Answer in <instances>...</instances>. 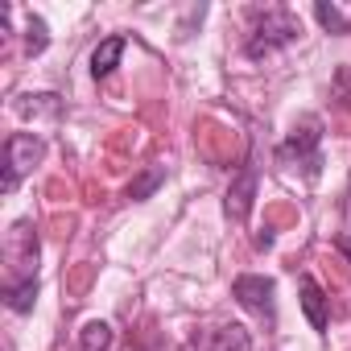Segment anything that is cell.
<instances>
[{
  "mask_svg": "<svg viewBox=\"0 0 351 351\" xmlns=\"http://www.w3.org/2000/svg\"><path fill=\"white\" fill-rule=\"evenodd\" d=\"M298 34H302V25H298V17L289 9H265V13H256V25L248 34L244 54L248 58H269L273 50L298 42Z\"/></svg>",
  "mask_w": 351,
  "mask_h": 351,
  "instance_id": "obj_1",
  "label": "cell"
},
{
  "mask_svg": "<svg viewBox=\"0 0 351 351\" xmlns=\"http://www.w3.org/2000/svg\"><path fill=\"white\" fill-rule=\"evenodd\" d=\"M38 228L34 219H17L5 236V261H9V277L5 285H21V281H38Z\"/></svg>",
  "mask_w": 351,
  "mask_h": 351,
  "instance_id": "obj_2",
  "label": "cell"
},
{
  "mask_svg": "<svg viewBox=\"0 0 351 351\" xmlns=\"http://www.w3.org/2000/svg\"><path fill=\"white\" fill-rule=\"evenodd\" d=\"M42 153H46V145L34 132H13L5 141V195H13L21 186V178L42 161Z\"/></svg>",
  "mask_w": 351,
  "mask_h": 351,
  "instance_id": "obj_3",
  "label": "cell"
},
{
  "mask_svg": "<svg viewBox=\"0 0 351 351\" xmlns=\"http://www.w3.org/2000/svg\"><path fill=\"white\" fill-rule=\"evenodd\" d=\"M273 293H277L273 277H261V273H244V277L232 281V298L244 310H252L256 318H265V322H273V314H277V298Z\"/></svg>",
  "mask_w": 351,
  "mask_h": 351,
  "instance_id": "obj_4",
  "label": "cell"
},
{
  "mask_svg": "<svg viewBox=\"0 0 351 351\" xmlns=\"http://www.w3.org/2000/svg\"><path fill=\"white\" fill-rule=\"evenodd\" d=\"M318 141H322V124L310 116V120H302V128L289 132V141L277 149V157H281V161H298V165H306L310 173H318Z\"/></svg>",
  "mask_w": 351,
  "mask_h": 351,
  "instance_id": "obj_5",
  "label": "cell"
},
{
  "mask_svg": "<svg viewBox=\"0 0 351 351\" xmlns=\"http://www.w3.org/2000/svg\"><path fill=\"white\" fill-rule=\"evenodd\" d=\"M252 199H256V169H240V178L228 186V199H223V211L232 223H244L252 215Z\"/></svg>",
  "mask_w": 351,
  "mask_h": 351,
  "instance_id": "obj_6",
  "label": "cell"
},
{
  "mask_svg": "<svg viewBox=\"0 0 351 351\" xmlns=\"http://www.w3.org/2000/svg\"><path fill=\"white\" fill-rule=\"evenodd\" d=\"M248 347H252L248 343V330L240 322H223V326L207 330L203 339H191L186 351H248Z\"/></svg>",
  "mask_w": 351,
  "mask_h": 351,
  "instance_id": "obj_7",
  "label": "cell"
},
{
  "mask_svg": "<svg viewBox=\"0 0 351 351\" xmlns=\"http://www.w3.org/2000/svg\"><path fill=\"white\" fill-rule=\"evenodd\" d=\"M302 310H306L310 326L322 335L326 322H330V306H326V293H322V285H318L314 277H302Z\"/></svg>",
  "mask_w": 351,
  "mask_h": 351,
  "instance_id": "obj_8",
  "label": "cell"
},
{
  "mask_svg": "<svg viewBox=\"0 0 351 351\" xmlns=\"http://www.w3.org/2000/svg\"><path fill=\"white\" fill-rule=\"evenodd\" d=\"M120 54H124V38H108V42H99L95 54H91V75H95V79H108V75L116 71Z\"/></svg>",
  "mask_w": 351,
  "mask_h": 351,
  "instance_id": "obj_9",
  "label": "cell"
},
{
  "mask_svg": "<svg viewBox=\"0 0 351 351\" xmlns=\"http://www.w3.org/2000/svg\"><path fill=\"white\" fill-rule=\"evenodd\" d=\"M108 347H112V326L104 318H91L79 330V351H108Z\"/></svg>",
  "mask_w": 351,
  "mask_h": 351,
  "instance_id": "obj_10",
  "label": "cell"
},
{
  "mask_svg": "<svg viewBox=\"0 0 351 351\" xmlns=\"http://www.w3.org/2000/svg\"><path fill=\"white\" fill-rule=\"evenodd\" d=\"M38 302V281H21V285H5V306L17 314H29Z\"/></svg>",
  "mask_w": 351,
  "mask_h": 351,
  "instance_id": "obj_11",
  "label": "cell"
},
{
  "mask_svg": "<svg viewBox=\"0 0 351 351\" xmlns=\"http://www.w3.org/2000/svg\"><path fill=\"white\" fill-rule=\"evenodd\" d=\"M161 182H165V169H161V165H149V169L141 173V178H132V186H128V199H136V203H141V199H149V195H153Z\"/></svg>",
  "mask_w": 351,
  "mask_h": 351,
  "instance_id": "obj_12",
  "label": "cell"
},
{
  "mask_svg": "<svg viewBox=\"0 0 351 351\" xmlns=\"http://www.w3.org/2000/svg\"><path fill=\"white\" fill-rule=\"evenodd\" d=\"M314 17L330 29V34H347L351 29V9H335V5H314Z\"/></svg>",
  "mask_w": 351,
  "mask_h": 351,
  "instance_id": "obj_13",
  "label": "cell"
},
{
  "mask_svg": "<svg viewBox=\"0 0 351 351\" xmlns=\"http://www.w3.org/2000/svg\"><path fill=\"white\" fill-rule=\"evenodd\" d=\"M46 46H50L46 21H42V17H29V25H25V50H29V54H42Z\"/></svg>",
  "mask_w": 351,
  "mask_h": 351,
  "instance_id": "obj_14",
  "label": "cell"
},
{
  "mask_svg": "<svg viewBox=\"0 0 351 351\" xmlns=\"http://www.w3.org/2000/svg\"><path fill=\"white\" fill-rule=\"evenodd\" d=\"M21 112H25V116H58L62 104H58V95H25Z\"/></svg>",
  "mask_w": 351,
  "mask_h": 351,
  "instance_id": "obj_15",
  "label": "cell"
}]
</instances>
